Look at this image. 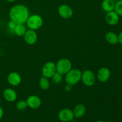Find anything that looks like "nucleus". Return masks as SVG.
<instances>
[{
  "instance_id": "nucleus-1",
  "label": "nucleus",
  "mask_w": 122,
  "mask_h": 122,
  "mask_svg": "<svg viewBox=\"0 0 122 122\" xmlns=\"http://www.w3.org/2000/svg\"><path fill=\"white\" fill-rule=\"evenodd\" d=\"M9 17L16 24H25L29 17V11L25 5H15L10 10Z\"/></svg>"
},
{
  "instance_id": "nucleus-2",
  "label": "nucleus",
  "mask_w": 122,
  "mask_h": 122,
  "mask_svg": "<svg viewBox=\"0 0 122 122\" xmlns=\"http://www.w3.org/2000/svg\"><path fill=\"white\" fill-rule=\"evenodd\" d=\"M82 72L77 69H71L65 76V82L67 84L73 86L81 80Z\"/></svg>"
},
{
  "instance_id": "nucleus-3",
  "label": "nucleus",
  "mask_w": 122,
  "mask_h": 122,
  "mask_svg": "<svg viewBox=\"0 0 122 122\" xmlns=\"http://www.w3.org/2000/svg\"><path fill=\"white\" fill-rule=\"evenodd\" d=\"M26 24L29 29L35 30L42 27L43 25V19L42 17L38 14H33L29 15L26 21Z\"/></svg>"
},
{
  "instance_id": "nucleus-4",
  "label": "nucleus",
  "mask_w": 122,
  "mask_h": 122,
  "mask_svg": "<svg viewBox=\"0 0 122 122\" xmlns=\"http://www.w3.org/2000/svg\"><path fill=\"white\" fill-rule=\"evenodd\" d=\"M56 65V70L57 72L59 73L61 75H66L68 71L71 69V61L68 58H61L57 61Z\"/></svg>"
},
{
  "instance_id": "nucleus-5",
  "label": "nucleus",
  "mask_w": 122,
  "mask_h": 122,
  "mask_svg": "<svg viewBox=\"0 0 122 122\" xmlns=\"http://www.w3.org/2000/svg\"><path fill=\"white\" fill-rule=\"evenodd\" d=\"M81 81L85 86L88 87L94 85L96 81V77L91 70H86L82 72Z\"/></svg>"
},
{
  "instance_id": "nucleus-6",
  "label": "nucleus",
  "mask_w": 122,
  "mask_h": 122,
  "mask_svg": "<svg viewBox=\"0 0 122 122\" xmlns=\"http://www.w3.org/2000/svg\"><path fill=\"white\" fill-rule=\"evenodd\" d=\"M57 72L56 65L52 61L46 62L42 67V76L46 78H51Z\"/></svg>"
},
{
  "instance_id": "nucleus-7",
  "label": "nucleus",
  "mask_w": 122,
  "mask_h": 122,
  "mask_svg": "<svg viewBox=\"0 0 122 122\" xmlns=\"http://www.w3.org/2000/svg\"><path fill=\"white\" fill-rule=\"evenodd\" d=\"M58 117L61 122H70L75 118L73 112L69 108H63L59 112Z\"/></svg>"
},
{
  "instance_id": "nucleus-8",
  "label": "nucleus",
  "mask_w": 122,
  "mask_h": 122,
  "mask_svg": "<svg viewBox=\"0 0 122 122\" xmlns=\"http://www.w3.org/2000/svg\"><path fill=\"white\" fill-rule=\"evenodd\" d=\"M58 13L62 18L69 19L72 17L73 11L70 6L67 4H62L58 7Z\"/></svg>"
},
{
  "instance_id": "nucleus-9",
  "label": "nucleus",
  "mask_w": 122,
  "mask_h": 122,
  "mask_svg": "<svg viewBox=\"0 0 122 122\" xmlns=\"http://www.w3.org/2000/svg\"><path fill=\"white\" fill-rule=\"evenodd\" d=\"M23 36L25 42L28 45H33L38 40V35L34 30L29 29L26 30Z\"/></svg>"
},
{
  "instance_id": "nucleus-10",
  "label": "nucleus",
  "mask_w": 122,
  "mask_h": 122,
  "mask_svg": "<svg viewBox=\"0 0 122 122\" xmlns=\"http://www.w3.org/2000/svg\"><path fill=\"white\" fill-rule=\"evenodd\" d=\"M27 106L32 109H37L41 106L42 101L40 98L36 95H30L26 99Z\"/></svg>"
},
{
  "instance_id": "nucleus-11",
  "label": "nucleus",
  "mask_w": 122,
  "mask_h": 122,
  "mask_svg": "<svg viewBox=\"0 0 122 122\" xmlns=\"http://www.w3.org/2000/svg\"><path fill=\"white\" fill-rule=\"evenodd\" d=\"M111 76V71L107 67H102L98 70L97 73V79L100 82H107L110 79Z\"/></svg>"
},
{
  "instance_id": "nucleus-12",
  "label": "nucleus",
  "mask_w": 122,
  "mask_h": 122,
  "mask_svg": "<svg viewBox=\"0 0 122 122\" xmlns=\"http://www.w3.org/2000/svg\"><path fill=\"white\" fill-rule=\"evenodd\" d=\"M7 81L10 85L16 86L20 85L21 82V77L18 73L11 72L7 76Z\"/></svg>"
},
{
  "instance_id": "nucleus-13",
  "label": "nucleus",
  "mask_w": 122,
  "mask_h": 122,
  "mask_svg": "<svg viewBox=\"0 0 122 122\" xmlns=\"http://www.w3.org/2000/svg\"><path fill=\"white\" fill-rule=\"evenodd\" d=\"M106 21L109 25L114 26L119 22V15L114 10L108 12L106 15Z\"/></svg>"
},
{
  "instance_id": "nucleus-14",
  "label": "nucleus",
  "mask_w": 122,
  "mask_h": 122,
  "mask_svg": "<svg viewBox=\"0 0 122 122\" xmlns=\"http://www.w3.org/2000/svg\"><path fill=\"white\" fill-rule=\"evenodd\" d=\"M3 96L5 100L10 102H14L16 100L17 95L15 91L12 88H6L3 92Z\"/></svg>"
},
{
  "instance_id": "nucleus-15",
  "label": "nucleus",
  "mask_w": 122,
  "mask_h": 122,
  "mask_svg": "<svg viewBox=\"0 0 122 122\" xmlns=\"http://www.w3.org/2000/svg\"><path fill=\"white\" fill-rule=\"evenodd\" d=\"M74 116L76 118H81L85 115L86 113V107L83 104H78L75 106L73 111Z\"/></svg>"
},
{
  "instance_id": "nucleus-16",
  "label": "nucleus",
  "mask_w": 122,
  "mask_h": 122,
  "mask_svg": "<svg viewBox=\"0 0 122 122\" xmlns=\"http://www.w3.org/2000/svg\"><path fill=\"white\" fill-rule=\"evenodd\" d=\"M115 6V2L113 0H103L101 3L102 9L106 13L113 11Z\"/></svg>"
},
{
  "instance_id": "nucleus-17",
  "label": "nucleus",
  "mask_w": 122,
  "mask_h": 122,
  "mask_svg": "<svg viewBox=\"0 0 122 122\" xmlns=\"http://www.w3.org/2000/svg\"><path fill=\"white\" fill-rule=\"evenodd\" d=\"M105 38L107 42L112 44V45H115V44L119 43L118 35L113 32H107L105 35Z\"/></svg>"
},
{
  "instance_id": "nucleus-18",
  "label": "nucleus",
  "mask_w": 122,
  "mask_h": 122,
  "mask_svg": "<svg viewBox=\"0 0 122 122\" xmlns=\"http://www.w3.org/2000/svg\"><path fill=\"white\" fill-rule=\"evenodd\" d=\"M26 28L24 24H17L13 32L18 36H23L26 32Z\"/></svg>"
},
{
  "instance_id": "nucleus-19",
  "label": "nucleus",
  "mask_w": 122,
  "mask_h": 122,
  "mask_svg": "<svg viewBox=\"0 0 122 122\" xmlns=\"http://www.w3.org/2000/svg\"><path fill=\"white\" fill-rule=\"evenodd\" d=\"M39 86L41 87L42 89L43 90H47L50 86V82L49 81L48 78L44 77V76H42L40 78L39 81Z\"/></svg>"
},
{
  "instance_id": "nucleus-20",
  "label": "nucleus",
  "mask_w": 122,
  "mask_h": 122,
  "mask_svg": "<svg viewBox=\"0 0 122 122\" xmlns=\"http://www.w3.org/2000/svg\"><path fill=\"white\" fill-rule=\"evenodd\" d=\"M15 106H16L17 109L20 111L25 110L28 107L27 102H26V101H25V100H20V101H18Z\"/></svg>"
},
{
  "instance_id": "nucleus-21",
  "label": "nucleus",
  "mask_w": 122,
  "mask_h": 122,
  "mask_svg": "<svg viewBox=\"0 0 122 122\" xmlns=\"http://www.w3.org/2000/svg\"><path fill=\"white\" fill-rule=\"evenodd\" d=\"M114 11H115L119 16H122V0H119L115 3Z\"/></svg>"
},
{
  "instance_id": "nucleus-22",
  "label": "nucleus",
  "mask_w": 122,
  "mask_h": 122,
  "mask_svg": "<svg viewBox=\"0 0 122 122\" xmlns=\"http://www.w3.org/2000/svg\"><path fill=\"white\" fill-rule=\"evenodd\" d=\"M52 79V82L56 84H58V83H61L63 81V75H61L60 73L58 72H56L54 75L52 76V77H51Z\"/></svg>"
},
{
  "instance_id": "nucleus-23",
  "label": "nucleus",
  "mask_w": 122,
  "mask_h": 122,
  "mask_svg": "<svg viewBox=\"0 0 122 122\" xmlns=\"http://www.w3.org/2000/svg\"><path fill=\"white\" fill-rule=\"evenodd\" d=\"M16 25L17 24L15 23L14 21H13V20H10V21L8 23V28L11 30L13 31V30H14V27H15V25Z\"/></svg>"
},
{
  "instance_id": "nucleus-24",
  "label": "nucleus",
  "mask_w": 122,
  "mask_h": 122,
  "mask_svg": "<svg viewBox=\"0 0 122 122\" xmlns=\"http://www.w3.org/2000/svg\"><path fill=\"white\" fill-rule=\"evenodd\" d=\"M72 85H69V84H67L65 86V90L67 92H70L71 91V89H72Z\"/></svg>"
},
{
  "instance_id": "nucleus-25",
  "label": "nucleus",
  "mask_w": 122,
  "mask_h": 122,
  "mask_svg": "<svg viewBox=\"0 0 122 122\" xmlns=\"http://www.w3.org/2000/svg\"><path fill=\"white\" fill-rule=\"evenodd\" d=\"M118 39H119V43H120L122 45V31L118 35Z\"/></svg>"
},
{
  "instance_id": "nucleus-26",
  "label": "nucleus",
  "mask_w": 122,
  "mask_h": 122,
  "mask_svg": "<svg viewBox=\"0 0 122 122\" xmlns=\"http://www.w3.org/2000/svg\"><path fill=\"white\" fill-rule=\"evenodd\" d=\"M4 116V110H3V108L0 106V120Z\"/></svg>"
},
{
  "instance_id": "nucleus-27",
  "label": "nucleus",
  "mask_w": 122,
  "mask_h": 122,
  "mask_svg": "<svg viewBox=\"0 0 122 122\" xmlns=\"http://www.w3.org/2000/svg\"><path fill=\"white\" fill-rule=\"evenodd\" d=\"M6 1L10 2H14V1H15L16 0H6Z\"/></svg>"
},
{
  "instance_id": "nucleus-28",
  "label": "nucleus",
  "mask_w": 122,
  "mask_h": 122,
  "mask_svg": "<svg viewBox=\"0 0 122 122\" xmlns=\"http://www.w3.org/2000/svg\"><path fill=\"white\" fill-rule=\"evenodd\" d=\"M105 122L102 121V120H98V121H97V122Z\"/></svg>"
},
{
  "instance_id": "nucleus-29",
  "label": "nucleus",
  "mask_w": 122,
  "mask_h": 122,
  "mask_svg": "<svg viewBox=\"0 0 122 122\" xmlns=\"http://www.w3.org/2000/svg\"><path fill=\"white\" fill-rule=\"evenodd\" d=\"M1 98H0V104H1Z\"/></svg>"
}]
</instances>
